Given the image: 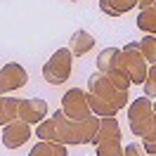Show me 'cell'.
<instances>
[{"instance_id":"6da1fadb","label":"cell","mask_w":156,"mask_h":156,"mask_svg":"<svg viewBox=\"0 0 156 156\" xmlns=\"http://www.w3.org/2000/svg\"><path fill=\"white\" fill-rule=\"evenodd\" d=\"M128 99H130L128 90H118L107 78V73L95 71L88 78V102L95 116L99 118L116 116L123 107H128Z\"/></svg>"},{"instance_id":"7a4b0ae2","label":"cell","mask_w":156,"mask_h":156,"mask_svg":"<svg viewBox=\"0 0 156 156\" xmlns=\"http://www.w3.org/2000/svg\"><path fill=\"white\" fill-rule=\"evenodd\" d=\"M50 118L55 123V142H59V144H92L97 137L99 116H95V114L83 121H73V118L64 116L62 109H57Z\"/></svg>"},{"instance_id":"3957f363","label":"cell","mask_w":156,"mask_h":156,"mask_svg":"<svg viewBox=\"0 0 156 156\" xmlns=\"http://www.w3.org/2000/svg\"><path fill=\"white\" fill-rule=\"evenodd\" d=\"M128 123L133 135L142 140L156 137V114H154V99L137 97L135 102L128 104Z\"/></svg>"},{"instance_id":"277c9868","label":"cell","mask_w":156,"mask_h":156,"mask_svg":"<svg viewBox=\"0 0 156 156\" xmlns=\"http://www.w3.org/2000/svg\"><path fill=\"white\" fill-rule=\"evenodd\" d=\"M71 64H73V55L69 48H59L52 52V57L45 62L43 66V78L50 85H62L66 83L71 76Z\"/></svg>"},{"instance_id":"5b68a950","label":"cell","mask_w":156,"mask_h":156,"mask_svg":"<svg viewBox=\"0 0 156 156\" xmlns=\"http://www.w3.org/2000/svg\"><path fill=\"white\" fill-rule=\"evenodd\" d=\"M121 69L128 73V78H130L133 85H142V83H144L149 64H147V59L140 55L137 43H128V45L121 48Z\"/></svg>"},{"instance_id":"8992f818","label":"cell","mask_w":156,"mask_h":156,"mask_svg":"<svg viewBox=\"0 0 156 156\" xmlns=\"http://www.w3.org/2000/svg\"><path fill=\"white\" fill-rule=\"evenodd\" d=\"M62 111L64 116L73 118V121H83V118L92 116V109H90V102H88V92L80 88H71L64 92L62 97Z\"/></svg>"},{"instance_id":"52a82bcc","label":"cell","mask_w":156,"mask_h":156,"mask_svg":"<svg viewBox=\"0 0 156 156\" xmlns=\"http://www.w3.org/2000/svg\"><path fill=\"white\" fill-rule=\"evenodd\" d=\"M29 83V73L26 69L17 64V62H10L0 69V95H7V92H14V90L24 88Z\"/></svg>"},{"instance_id":"ba28073f","label":"cell","mask_w":156,"mask_h":156,"mask_svg":"<svg viewBox=\"0 0 156 156\" xmlns=\"http://www.w3.org/2000/svg\"><path fill=\"white\" fill-rule=\"evenodd\" d=\"M29 137H31V126L21 118L2 126V144L7 149H19L21 144L29 142Z\"/></svg>"},{"instance_id":"9c48e42d","label":"cell","mask_w":156,"mask_h":156,"mask_svg":"<svg viewBox=\"0 0 156 156\" xmlns=\"http://www.w3.org/2000/svg\"><path fill=\"white\" fill-rule=\"evenodd\" d=\"M19 118L29 126H38L43 118H48V102L40 97H26L19 99Z\"/></svg>"},{"instance_id":"30bf717a","label":"cell","mask_w":156,"mask_h":156,"mask_svg":"<svg viewBox=\"0 0 156 156\" xmlns=\"http://www.w3.org/2000/svg\"><path fill=\"white\" fill-rule=\"evenodd\" d=\"M92 48H95V36L92 33H88L85 29L73 31V36L69 40V50H71L73 57H85Z\"/></svg>"},{"instance_id":"8fae6325","label":"cell","mask_w":156,"mask_h":156,"mask_svg":"<svg viewBox=\"0 0 156 156\" xmlns=\"http://www.w3.org/2000/svg\"><path fill=\"white\" fill-rule=\"evenodd\" d=\"M97 2H99V10L109 17H121V14L137 7V0H97Z\"/></svg>"},{"instance_id":"7c38bea8","label":"cell","mask_w":156,"mask_h":156,"mask_svg":"<svg viewBox=\"0 0 156 156\" xmlns=\"http://www.w3.org/2000/svg\"><path fill=\"white\" fill-rule=\"evenodd\" d=\"M121 64V48H104L97 55V71L99 73H109Z\"/></svg>"},{"instance_id":"4fadbf2b","label":"cell","mask_w":156,"mask_h":156,"mask_svg":"<svg viewBox=\"0 0 156 156\" xmlns=\"http://www.w3.org/2000/svg\"><path fill=\"white\" fill-rule=\"evenodd\" d=\"M19 118V99L0 95V126H7Z\"/></svg>"},{"instance_id":"5bb4252c","label":"cell","mask_w":156,"mask_h":156,"mask_svg":"<svg viewBox=\"0 0 156 156\" xmlns=\"http://www.w3.org/2000/svg\"><path fill=\"white\" fill-rule=\"evenodd\" d=\"M102 140H121V126L114 116L111 118H99V128H97V137L92 144H97Z\"/></svg>"},{"instance_id":"9a60e30c","label":"cell","mask_w":156,"mask_h":156,"mask_svg":"<svg viewBox=\"0 0 156 156\" xmlns=\"http://www.w3.org/2000/svg\"><path fill=\"white\" fill-rule=\"evenodd\" d=\"M29 156H69V151H66V144L38 140V144L29 151Z\"/></svg>"},{"instance_id":"2e32d148","label":"cell","mask_w":156,"mask_h":156,"mask_svg":"<svg viewBox=\"0 0 156 156\" xmlns=\"http://www.w3.org/2000/svg\"><path fill=\"white\" fill-rule=\"evenodd\" d=\"M137 29L144 31L147 36H156V7L140 10V14H137Z\"/></svg>"},{"instance_id":"e0dca14e","label":"cell","mask_w":156,"mask_h":156,"mask_svg":"<svg viewBox=\"0 0 156 156\" xmlns=\"http://www.w3.org/2000/svg\"><path fill=\"white\" fill-rule=\"evenodd\" d=\"M140 55L147 59V64H154L156 62V36H144L142 40H135Z\"/></svg>"},{"instance_id":"ac0fdd59","label":"cell","mask_w":156,"mask_h":156,"mask_svg":"<svg viewBox=\"0 0 156 156\" xmlns=\"http://www.w3.org/2000/svg\"><path fill=\"white\" fill-rule=\"evenodd\" d=\"M95 149H97V156H123L121 140H102L95 144Z\"/></svg>"},{"instance_id":"d6986e66","label":"cell","mask_w":156,"mask_h":156,"mask_svg":"<svg viewBox=\"0 0 156 156\" xmlns=\"http://www.w3.org/2000/svg\"><path fill=\"white\" fill-rule=\"evenodd\" d=\"M107 78L111 80V83H114V85H116L118 90H128L130 85H133V83H130V78H128V73L123 71V69H121V64H118L114 71H109Z\"/></svg>"},{"instance_id":"ffe728a7","label":"cell","mask_w":156,"mask_h":156,"mask_svg":"<svg viewBox=\"0 0 156 156\" xmlns=\"http://www.w3.org/2000/svg\"><path fill=\"white\" fill-rule=\"evenodd\" d=\"M144 97L154 99L156 97V62L149 64V71H147V78H144Z\"/></svg>"},{"instance_id":"44dd1931","label":"cell","mask_w":156,"mask_h":156,"mask_svg":"<svg viewBox=\"0 0 156 156\" xmlns=\"http://www.w3.org/2000/svg\"><path fill=\"white\" fill-rule=\"evenodd\" d=\"M123 156H147V154H144V149L137 144V142H133V144L123 147Z\"/></svg>"},{"instance_id":"7402d4cb","label":"cell","mask_w":156,"mask_h":156,"mask_svg":"<svg viewBox=\"0 0 156 156\" xmlns=\"http://www.w3.org/2000/svg\"><path fill=\"white\" fill-rule=\"evenodd\" d=\"M142 149H144V154L156 156V137H151V140H142Z\"/></svg>"},{"instance_id":"603a6c76","label":"cell","mask_w":156,"mask_h":156,"mask_svg":"<svg viewBox=\"0 0 156 156\" xmlns=\"http://www.w3.org/2000/svg\"><path fill=\"white\" fill-rule=\"evenodd\" d=\"M137 7L147 10V7H156V0H137Z\"/></svg>"},{"instance_id":"cb8c5ba5","label":"cell","mask_w":156,"mask_h":156,"mask_svg":"<svg viewBox=\"0 0 156 156\" xmlns=\"http://www.w3.org/2000/svg\"><path fill=\"white\" fill-rule=\"evenodd\" d=\"M154 114H156V97H154Z\"/></svg>"}]
</instances>
